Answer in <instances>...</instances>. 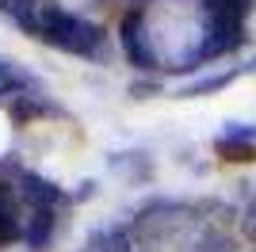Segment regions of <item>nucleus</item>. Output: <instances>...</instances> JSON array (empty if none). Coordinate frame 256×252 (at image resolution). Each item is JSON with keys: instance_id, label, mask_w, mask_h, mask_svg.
I'll use <instances>...</instances> for the list:
<instances>
[{"instance_id": "f257e3e1", "label": "nucleus", "mask_w": 256, "mask_h": 252, "mask_svg": "<svg viewBox=\"0 0 256 252\" xmlns=\"http://www.w3.org/2000/svg\"><path fill=\"white\" fill-rule=\"evenodd\" d=\"M34 34L42 42H50V46H58V50H65V54H96L100 42H104V27L58 8V4H46L38 12V31Z\"/></svg>"}, {"instance_id": "f03ea898", "label": "nucleus", "mask_w": 256, "mask_h": 252, "mask_svg": "<svg viewBox=\"0 0 256 252\" xmlns=\"http://www.w3.org/2000/svg\"><path fill=\"white\" fill-rule=\"evenodd\" d=\"M118 42H122L126 58L138 65V69H153V65H157V54H153V46H150L142 12H130L126 20H122V27H118Z\"/></svg>"}, {"instance_id": "7ed1b4c3", "label": "nucleus", "mask_w": 256, "mask_h": 252, "mask_svg": "<svg viewBox=\"0 0 256 252\" xmlns=\"http://www.w3.org/2000/svg\"><path fill=\"white\" fill-rule=\"evenodd\" d=\"M16 195L20 199H27L34 210H54L58 202H65V191L58 188V184H50V180H42V176H20V188H16Z\"/></svg>"}, {"instance_id": "20e7f679", "label": "nucleus", "mask_w": 256, "mask_h": 252, "mask_svg": "<svg viewBox=\"0 0 256 252\" xmlns=\"http://www.w3.org/2000/svg\"><path fill=\"white\" fill-rule=\"evenodd\" d=\"M23 237V222H20V195L16 188L0 184V244H12Z\"/></svg>"}, {"instance_id": "39448f33", "label": "nucleus", "mask_w": 256, "mask_h": 252, "mask_svg": "<svg viewBox=\"0 0 256 252\" xmlns=\"http://www.w3.org/2000/svg\"><path fill=\"white\" fill-rule=\"evenodd\" d=\"M46 8V0H0V12L12 23H20L23 31H38V12Z\"/></svg>"}, {"instance_id": "423d86ee", "label": "nucleus", "mask_w": 256, "mask_h": 252, "mask_svg": "<svg viewBox=\"0 0 256 252\" xmlns=\"http://www.w3.org/2000/svg\"><path fill=\"white\" fill-rule=\"evenodd\" d=\"M54 233V210H31V218L23 222V241L31 248H42Z\"/></svg>"}, {"instance_id": "0eeeda50", "label": "nucleus", "mask_w": 256, "mask_h": 252, "mask_svg": "<svg viewBox=\"0 0 256 252\" xmlns=\"http://www.w3.org/2000/svg\"><path fill=\"white\" fill-rule=\"evenodd\" d=\"M237 73H218V76H199V80L184 84L180 96H206V92H218V88H226V84L234 80Z\"/></svg>"}, {"instance_id": "6e6552de", "label": "nucleus", "mask_w": 256, "mask_h": 252, "mask_svg": "<svg viewBox=\"0 0 256 252\" xmlns=\"http://www.w3.org/2000/svg\"><path fill=\"white\" fill-rule=\"evenodd\" d=\"M96 237H100V248L104 252H130L134 248L126 230H107V233H96Z\"/></svg>"}, {"instance_id": "1a4fd4ad", "label": "nucleus", "mask_w": 256, "mask_h": 252, "mask_svg": "<svg viewBox=\"0 0 256 252\" xmlns=\"http://www.w3.org/2000/svg\"><path fill=\"white\" fill-rule=\"evenodd\" d=\"M195 252H234V241L226 233H203L195 241Z\"/></svg>"}, {"instance_id": "9d476101", "label": "nucleus", "mask_w": 256, "mask_h": 252, "mask_svg": "<svg viewBox=\"0 0 256 252\" xmlns=\"http://www.w3.org/2000/svg\"><path fill=\"white\" fill-rule=\"evenodd\" d=\"M245 233H248V237L256 241V199H252V206L245 210Z\"/></svg>"}, {"instance_id": "9b49d317", "label": "nucleus", "mask_w": 256, "mask_h": 252, "mask_svg": "<svg viewBox=\"0 0 256 252\" xmlns=\"http://www.w3.org/2000/svg\"><path fill=\"white\" fill-rule=\"evenodd\" d=\"M84 252H104V248H100V237H92V241H88V248Z\"/></svg>"}, {"instance_id": "f8f14e48", "label": "nucleus", "mask_w": 256, "mask_h": 252, "mask_svg": "<svg viewBox=\"0 0 256 252\" xmlns=\"http://www.w3.org/2000/svg\"><path fill=\"white\" fill-rule=\"evenodd\" d=\"M252 69H256V62H252Z\"/></svg>"}]
</instances>
